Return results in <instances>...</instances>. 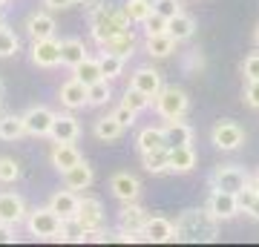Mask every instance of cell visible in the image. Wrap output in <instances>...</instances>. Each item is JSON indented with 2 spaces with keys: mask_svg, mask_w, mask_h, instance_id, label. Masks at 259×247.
Segmentation results:
<instances>
[{
  "mask_svg": "<svg viewBox=\"0 0 259 247\" xmlns=\"http://www.w3.org/2000/svg\"><path fill=\"white\" fill-rule=\"evenodd\" d=\"M18 49H20V40L18 35L12 32L6 23H0V58H12V55H18Z\"/></svg>",
  "mask_w": 259,
  "mask_h": 247,
  "instance_id": "obj_35",
  "label": "cell"
},
{
  "mask_svg": "<svg viewBox=\"0 0 259 247\" xmlns=\"http://www.w3.org/2000/svg\"><path fill=\"white\" fill-rule=\"evenodd\" d=\"M52 164H55V170H61V173H66L69 167H75L78 161H81V153H78V146H75V141H55V146H52Z\"/></svg>",
  "mask_w": 259,
  "mask_h": 247,
  "instance_id": "obj_21",
  "label": "cell"
},
{
  "mask_svg": "<svg viewBox=\"0 0 259 247\" xmlns=\"http://www.w3.org/2000/svg\"><path fill=\"white\" fill-rule=\"evenodd\" d=\"M72 3H87V0H72Z\"/></svg>",
  "mask_w": 259,
  "mask_h": 247,
  "instance_id": "obj_51",
  "label": "cell"
},
{
  "mask_svg": "<svg viewBox=\"0 0 259 247\" xmlns=\"http://www.w3.org/2000/svg\"><path fill=\"white\" fill-rule=\"evenodd\" d=\"M110 98H112V86L107 78H101V81H95L87 86V101H90V107H104Z\"/></svg>",
  "mask_w": 259,
  "mask_h": 247,
  "instance_id": "obj_34",
  "label": "cell"
},
{
  "mask_svg": "<svg viewBox=\"0 0 259 247\" xmlns=\"http://www.w3.org/2000/svg\"><path fill=\"white\" fill-rule=\"evenodd\" d=\"M52 121H55V112L49 110V107H29V110L23 112V127H26V135H35V138L49 135Z\"/></svg>",
  "mask_w": 259,
  "mask_h": 247,
  "instance_id": "obj_7",
  "label": "cell"
},
{
  "mask_svg": "<svg viewBox=\"0 0 259 247\" xmlns=\"http://www.w3.org/2000/svg\"><path fill=\"white\" fill-rule=\"evenodd\" d=\"M121 132H124V124L115 115H104V118L95 121V138L98 141H118Z\"/></svg>",
  "mask_w": 259,
  "mask_h": 247,
  "instance_id": "obj_30",
  "label": "cell"
},
{
  "mask_svg": "<svg viewBox=\"0 0 259 247\" xmlns=\"http://www.w3.org/2000/svg\"><path fill=\"white\" fill-rule=\"evenodd\" d=\"M110 190H112V195L118 199V202H136L141 195V184H139V178L136 175H130V173H115L110 178Z\"/></svg>",
  "mask_w": 259,
  "mask_h": 247,
  "instance_id": "obj_13",
  "label": "cell"
},
{
  "mask_svg": "<svg viewBox=\"0 0 259 247\" xmlns=\"http://www.w3.org/2000/svg\"><path fill=\"white\" fill-rule=\"evenodd\" d=\"M147 210L144 207H139L136 202H127L124 204V210L118 213V227L127 230V233H144V227H147Z\"/></svg>",
  "mask_w": 259,
  "mask_h": 247,
  "instance_id": "obj_16",
  "label": "cell"
},
{
  "mask_svg": "<svg viewBox=\"0 0 259 247\" xmlns=\"http://www.w3.org/2000/svg\"><path fill=\"white\" fill-rule=\"evenodd\" d=\"M164 138H167V146H182V144H190L193 141V127L185 124L182 118H173L164 124Z\"/></svg>",
  "mask_w": 259,
  "mask_h": 247,
  "instance_id": "obj_27",
  "label": "cell"
},
{
  "mask_svg": "<svg viewBox=\"0 0 259 247\" xmlns=\"http://www.w3.org/2000/svg\"><path fill=\"white\" fill-rule=\"evenodd\" d=\"M55 18L49 12H32L26 18V32L32 40H44V37H55Z\"/></svg>",
  "mask_w": 259,
  "mask_h": 247,
  "instance_id": "obj_20",
  "label": "cell"
},
{
  "mask_svg": "<svg viewBox=\"0 0 259 247\" xmlns=\"http://www.w3.org/2000/svg\"><path fill=\"white\" fill-rule=\"evenodd\" d=\"M144 49H147L150 58H170L173 52H176V40L170 37V32L147 35V37H144Z\"/></svg>",
  "mask_w": 259,
  "mask_h": 247,
  "instance_id": "obj_25",
  "label": "cell"
},
{
  "mask_svg": "<svg viewBox=\"0 0 259 247\" xmlns=\"http://www.w3.org/2000/svg\"><path fill=\"white\" fill-rule=\"evenodd\" d=\"M78 204H81V195L75 190H69V187L49 195V207H52L61 219H75V216H78Z\"/></svg>",
  "mask_w": 259,
  "mask_h": 247,
  "instance_id": "obj_17",
  "label": "cell"
},
{
  "mask_svg": "<svg viewBox=\"0 0 259 247\" xmlns=\"http://www.w3.org/2000/svg\"><path fill=\"white\" fill-rule=\"evenodd\" d=\"M83 58H87V43H83L81 37H66V40H61V64L64 66L75 69Z\"/></svg>",
  "mask_w": 259,
  "mask_h": 247,
  "instance_id": "obj_26",
  "label": "cell"
},
{
  "mask_svg": "<svg viewBox=\"0 0 259 247\" xmlns=\"http://www.w3.org/2000/svg\"><path fill=\"white\" fill-rule=\"evenodd\" d=\"M75 219L81 221L83 230H101L104 227V204L93 195H83L81 204H78V216Z\"/></svg>",
  "mask_w": 259,
  "mask_h": 247,
  "instance_id": "obj_11",
  "label": "cell"
},
{
  "mask_svg": "<svg viewBox=\"0 0 259 247\" xmlns=\"http://www.w3.org/2000/svg\"><path fill=\"white\" fill-rule=\"evenodd\" d=\"M124 107H130L133 112H144L153 104V98L150 95H144V92H139V89H133V86H127V92H124Z\"/></svg>",
  "mask_w": 259,
  "mask_h": 247,
  "instance_id": "obj_37",
  "label": "cell"
},
{
  "mask_svg": "<svg viewBox=\"0 0 259 247\" xmlns=\"http://www.w3.org/2000/svg\"><path fill=\"white\" fill-rule=\"evenodd\" d=\"M112 115H115V118H118L121 124H124V129H127V127H133V124H136V115H139V112H133L130 107H124V104H121L118 110L112 112Z\"/></svg>",
  "mask_w": 259,
  "mask_h": 247,
  "instance_id": "obj_45",
  "label": "cell"
},
{
  "mask_svg": "<svg viewBox=\"0 0 259 247\" xmlns=\"http://www.w3.org/2000/svg\"><path fill=\"white\" fill-rule=\"evenodd\" d=\"M101 46V52H110V55H118V58H133V52H136V35H133V29H124V32H118V35L107 37Z\"/></svg>",
  "mask_w": 259,
  "mask_h": 247,
  "instance_id": "obj_18",
  "label": "cell"
},
{
  "mask_svg": "<svg viewBox=\"0 0 259 247\" xmlns=\"http://www.w3.org/2000/svg\"><path fill=\"white\" fill-rule=\"evenodd\" d=\"M12 241H15V227L0 221V244H12Z\"/></svg>",
  "mask_w": 259,
  "mask_h": 247,
  "instance_id": "obj_46",
  "label": "cell"
},
{
  "mask_svg": "<svg viewBox=\"0 0 259 247\" xmlns=\"http://www.w3.org/2000/svg\"><path fill=\"white\" fill-rule=\"evenodd\" d=\"M242 75H245V81H259V52H250L242 61Z\"/></svg>",
  "mask_w": 259,
  "mask_h": 247,
  "instance_id": "obj_42",
  "label": "cell"
},
{
  "mask_svg": "<svg viewBox=\"0 0 259 247\" xmlns=\"http://www.w3.org/2000/svg\"><path fill=\"white\" fill-rule=\"evenodd\" d=\"M167 32H170V37H173L176 43L190 40V37L196 35V20L190 18V15H185V12H179V15H173V18L167 20Z\"/></svg>",
  "mask_w": 259,
  "mask_h": 247,
  "instance_id": "obj_23",
  "label": "cell"
},
{
  "mask_svg": "<svg viewBox=\"0 0 259 247\" xmlns=\"http://www.w3.org/2000/svg\"><path fill=\"white\" fill-rule=\"evenodd\" d=\"M58 101L66 110H83V107H90V101H87V83H81L78 78L66 81L61 86V92H58Z\"/></svg>",
  "mask_w": 259,
  "mask_h": 247,
  "instance_id": "obj_14",
  "label": "cell"
},
{
  "mask_svg": "<svg viewBox=\"0 0 259 247\" xmlns=\"http://www.w3.org/2000/svg\"><path fill=\"white\" fill-rule=\"evenodd\" d=\"M75 72V78H78V81L81 83H87V86H90V83H95V81H101L104 78V72H101V64H98V58H83L81 64L75 66L72 69Z\"/></svg>",
  "mask_w": 259,
  "mask_h": 247,
  "instance_id": "obj_31",
  "label": "cell"
},
{
  "mask_svg": "<svg viewBox=\"0 0 259 247\" xmlns=\"http://www.w3.org/2000/svg\"><path fill=\"white\" fill-rule=\"evenodd\" d=\"M136 144H139V153H153L158 146H167L164 127H144L136 138Z\"/></svg>",
  "mask_w": 259,
  "mask_h": 247,
  "instance_id": "obj_29",
  "label": "cell"
},
{
  "mask_svg": "<svg viewBox=\"0 0 259 247\" xmlns=\"http://www.w3.org/2000/svg\"><path fill=\"white\" fill-rule=\"evenodd\" d=\"M133 23L127 20L121 6H112V3H93L90 6V32L98 43H104L107 37L118 35L124 29H130Z\"/></svg>",
  "mask_w": 259,
  "mask_h": 247,
  "instance_id": "obj_2",
  "label": "cell"
},
{
  "mask_svg": "<svg viewBox=\"0 0 259 247\" xmlns=\"http://www.w3.org/2000/svg\"><path fill=\"white\" fill-rule=\"evenodd\" d=\"M167 150H170V173H190L196 167V153L190 144L167 146Z\"/></svg>",
  "mask_w": 259,
  "mask_h": 247,
  "instance_id": "obj_24",
  "label": "cell"
},
{
  "mask_svg": "<svg viewBox=\"0 0 259 247\" xmlns=\"http://www.w3.org/2000/svg\"><path fill=\"white\" fill-rule=\"evenodd\" d=\"M182 69H185V72H202V69H204L202 52H199V49H187L185 61H182Z\"/></svg>",
  "mask_w": 259,
  "mask_h": 247,
  "instance_id": "obj_40",
  "label": "cell"
},
{
  "mask_svg": "<svg viewBox=\"0 0 259 247\" xmlns=\"http://www.w3.org/2000/svg\"><path fill=\"white\" fill-rule=\"evenodd\" d=\"M250 184V173L248 170H242L236 164H222L216 167L210 173V187L213 190H225V192H239L242 187H248Z\"/></svg>",
  "mask_w": 259,
  "mask_h": 247,
  "instance_id": "obj_5",
  "label": "cell"
},
{
  "mask_svg": "<svg viewBox=\"0 0 259 247\" xmlns=\"http://www.w3.org/2000/svg\"><path fill=\"white\" fill-rule=\"evenodd\" d=\"M250 184H253V187H256V190H259V170H256V173H253V175H250Z\"/></svg>",
  "mask_w": 259,
  "mask_h": 247,
  "instance_id": "obj_49",
  "label": "cell"
},
{
  "mask_svg": "<svg viewBox=\"0 0 259 247\" xmlns=\"http://www.w3.org/2000/svg\"><path fill=\"white\" fill-rule=\"evenodd\" d=\"M176 236L182 241H216L219 219L207 207L204 210H185L176 219Z\"/></svg>",
  "mask_w": 259,
  "mask_h": 247,
  "instance_id": "obj_1",
  "label": "cell"
},
{
  "mask_svg": "<svg viewBox=\"0 0 259 247\" xmlns=\"http://www.w3.org/2000/svg\"><path fill=\"white\" fill-rule=\"evenodd\" d=\"M245 104L250 110H259V81H248L245 86Z\"/></svg>",
  "mask_w": 259,
  "mask_h": 247,
  "instance_id": "obj_44",
  "label": "cell"
},
{
  "mask_svg": "<svg viewBox=\"0 0 259 247\" xmlns=\"http://www.w3.org/2000/svg\"><path fill=\"white\" fill-rule=\"evenodd\" d=\"M0 95H3V81H0Z\"/></svg>",
  "mask_w": 259,
  "mask_h": 247,
  "instance_id": "obj_52",
  "label": "cell"
},
{
  "mask_svg": "<svg viewBox=\"0 0 259 247\" xmlns=\"http://www.w3.org/2000/svg\"><path fill=\"white\" fill-rule=\"evenodd\" d=\"M20 135H26L23 115H0V138L3 141H18Z\"/></svg>",
  "mask_w": 259,
  "mask_h": 247,
  "instance_id": "obj_32",
  "label": "cell"
},
{
  "mask_svg": "<svg viewBox=\"0 0 259 247\" xmlns=\"http://www.w3.org/2000/svg\"><path fill=\"white\" fill-rule=\"evenodd\" d=\"M144 241H156V244H161V241H179L176 224L170 219H164V216H153V219H147V227H144Z\"/></svg>",
  "mask_w": 259,
  "mask_h": 247,
  "instance_id": "obj_15",
  "label": "cell"
},
{
  "mask_svg": "<svg viewBox=\"0 0 259 247\" xmlns=\"http://www.w3.org/2000/svg\"><path fill=\"white\" fill-rule=\"evenodd\" d=\"M121 9H124L130 23H144L153 15V0H127Z\"/></svg>",
  "mask_w": 259,
  "mask_h": 247,
  "instance_id": "obj_33",
  "label": "cell"
},
{
  "mask_svg": "<svg viewBox=\"0 0 259 247\" xmlns=\"http://www.w3.org/2000/svg\"><path fill=\"white\" fill-rule=\"evenodd\" d=\"M78 135H81V124H78L75 115H69V112L55 115L52 129H49V138L52 141H78Z\"/></svg>",
  "mask_w": 259,
  "mask_h": 247,
  "instance_id": "obj_19",
  "label": "cell"
},
{
  "mask_svg": "<svg viewBox=\"0 0 259 247\" xmlns=\"http://www.w3.org/2000/svg\"><path fill=\"white\" fill-rule=\"evenodd\" d=\"M26 202L18 192H0V221H6L12 227H18L20 221H26Z\"/></svg>",
  "mask_w": 259,
  "mask_h": 247,
  "instance_id": "obj_10",
  "label": "cell"
},
{
  "mask_svg": "<svg viewBox=\"0 0 259 247\" xmlns=\"http://www.w3.org/2000/svg\"><path fill=\"white\" fill-rule=\"evenodd\" d=\"M253 43H256V46H259V26H256V29H253Z\"/></svg>",
  "mask_w": 259,
  "mask_h": 247,
  "instance_id": "obj_50",
  "label": "cell"
},
{
  "mask_svg": "<svg viewBox=\"0 0 259 247\" xmlns=\"http://www.w3.org/2000/svg\"><path fill=\"white\" fill-rule=\"evenodd\" d=\"M259 199V190L253 187V184H248V187H242L239 192H236V204H239V213H248L250 204Z\"/></svg>",
  "mask_w": 259,
  "mask_h": 247,
  "instance_id": "obj_39",
  "label": "cell"
},
{
  "mask_svg": "<svg viewBox=\"0 0 259 247\" xmlns=\"http://www.w3.org/2000/svg\"><path fill=\"white\" fill-rule=\"evenodd\" d=\"M248 216H250V219H253V221H259V199H256V202H253V204H250Z\"/></svg>",
  "mask_w": 259,
  "mask_h": 247,
  "instance_id": "obj_48",
  "label": "cell"
},
{
  "mask_svg": "<svg viewBox=\"0 0 259 247\" xmlns=\"http://www.w3.org/2000/svg\"><path fill=\"white\" fill-rule=\"evenodd\" d=\"M141 164H144V170L153 173V175L170 173V150H167V146H158L153 153H141Z\"/></svg>",
  "mask_w": 259,
  "mask_h": 247,
  "instance_id": "obj_28",
  "label": "cell"
},
{
  "mask_svg": "<svg viewBox=\"0 0 259 247\" xmlns=\"http://www.w3.org/2000/svg\"><path fill=\"white\" fill-rule=\"evenodd\" d=\"M153 107H156V112L164 121L185 118L187 110H190V98H187V92L179 89V86H161L158 95L153 98Z\"/></svg>",
  "mask_w": 259,
  "mask_h": 247,
  "instance_id": "obj_3",
  "label": "cell"
},
{
  "mask_svg": "<svg viewBox=\"0 0 259 247\" xmlns=\"http://www.w3.org/2000/svg\"><path fill=\"white\" fill-rule=\"evenodd\" d=\"M153 12L170 20L173 15H179V12H182V3H179V0H153Z\"/></svg>",
  "mask_w": 259,
  "mask_h": 247,
  "instance_id": "obj_41",
  "label": "cell"
},
{
  "mask_svg": "<svg viewBox=\"0 0 259 247\" xmlns=\"http://www.w3.org/2000/svg\"><path fill=\"white\" fill-rule=\"evenodd\" d=\"M0 23H3V15H0Z\"/></svg>",
  "mask_w": 259,
  "mask_h": 247,
  "instance_id": "obj_53",
  "label": "cell"
},
{
  "mask_svg": "<svg viewBox=\"0 0 259 247\" xmlns=\"http://www.w3.org/2000/svg\"><path fill=\"white\" fill-rule=\"evenodd\" d=\"M61 216H58L52 207H37V210L26 213V230L32 233L35 238H55L58 241V233H61Z\"/></svg>",
  "mask_w": 259,
  "mask_h": 247,
  "instance_id": "obj_4",
  "label": "cell"
},
{
  "mask_svg": "<svg viewBox=\"0 0 259 247\" xmlns=\"http://www.w3.org/2000/svg\"><path fill=\"white\" fill-rule=\"evenodd\" d=\"M130 86L144 92V95H150V98H156L158 89L164 86V81H161V72L158 69H153V66H139L133 72V78H130Z\"/></svg>",
  "mask_w": 259,
  "mask_h": 247,
  "instance_id": "obj_12",
  "label": "cell"
},
{
  "mask_svg": "<svg viewBox=\"0 0 259 247\" xmlns=\"http://www.w3.org/2000/svg\"><path fill=\"white\" fill-rule=\"evenodd\" d=\"M20 178V164L15 158H6L0 156V184H12Z\"/></svg>",
  "mask_w": 259,
  "mask_h": 247,
  "instance_id": "obj_38",
  "label": "cell"
},
{
  "mask_svg": "<svg viewBox=\"0 0 259 247\" xmlns=\"http://www.w3.org/2000/svg\"><path fill=\"white\" fill-rule=\"evenodd\" d=\"M141 26H144V32H147V35H161V32H167V18H161V15H156V12H153V15H150Z\"/></svg>",
  "mask_w": 259,
  "mask_h": 247,
  "instance_id": "obj_43",
  "label": "cell"
},
{
  "mask_svg": "<svg viewBox=\"0 0 259 247\" xmlns=\"http://www.w3.org/2000/svg\"><path fill=\"white\" fill-rule=\"evenodd\" d=\"M49 9H69L72 6V0H44Z\"/></svg>",
  "mask_w": 259,
  "mask_h": 247,
  "instance_id": "obj_47",
  "label": "cell"
},
{
  "mask_svg": "<svg viewBox=\"0 0 259 247\" xmlns=\"http://www.w3.org/2000/svg\"><path fill=\"white\" fill-rule=\"evenodd\" d=\"M210 141L216 150L222 153H233L245 144V129L236 121H216V127L210 129Z\"/></svg>",
  "mask_w": 259,
  "mask_h": 247,
  "instance_id": "obj_6",
  "label": "cell"
},
{
  "mask_svg": "<svg viewBox=\"0 0 259 247\" xmlns=\"http://www.w3.org/2000/svg\"><path fill=\"white\" fill-rule=\"evenodd\" d=\"M93 181H95V173H93V167L87 164L83 158L64 173V184L69 187V190H75V192H78V190H87Z\"/></svg>",
  "mask_w": 259,
  "mask_h": 247,
  "instance_id": "obj_22",
  "label": "cell"
},
{
  "mask_svg": "<svg viewBox=\"0 0 259 247\" xmlns=\"http://www.w3.org/2000/svg\"><path fill=\"white\" fill-rule=\"evenodd\" d=\"M98 64H101V72H104V78H107V81H112V78H118V75L124 72V58L110 55V52H101Z\"/></svg>",
  "mask_w": 259,
  "mask_h": 247,
  "instance_id": "obj_36",
  "label": "cell"
},
{
  "mask_svg": "<svg viewBox=\"0 0 259 247\" xmlns=\"http://www.w3.org/2000/svg\"><path fill=\"white\" fill-rule=\"evenodd\" d=\"M32 61L40 69H52L61 64V40L55 37H44V40H32Z\"/></svg>",
  "mask_w": 259,
  "mask_h": 247,
  "instance_id": "obj_8",
  "label": "cell"
},
{
  "mask_svg": "<svg viewBox=\"0 0 259 247\" xmlns=\"http://www.w3.org/2000/svg\"><path fill=\"white\" fill-rule=\"evenodd\" d=\"M207 210L216 216L219 221H231L239 216V204H236V192H225V190H213L207 199Z\"/></svg>",
  "mask_w": 259,
  "mask_h": 247,
  "instance_id": "obj_9",
  "label": "cell"
}]
</instances>
